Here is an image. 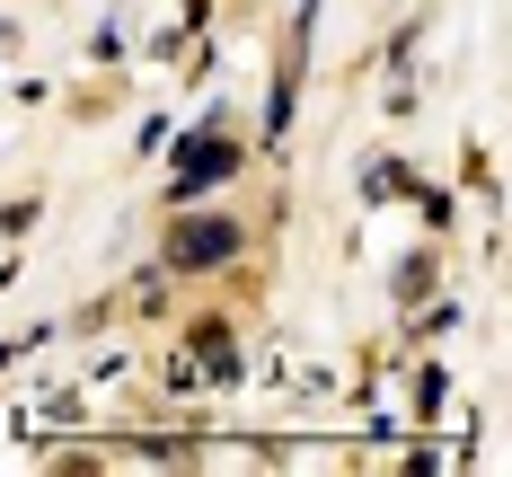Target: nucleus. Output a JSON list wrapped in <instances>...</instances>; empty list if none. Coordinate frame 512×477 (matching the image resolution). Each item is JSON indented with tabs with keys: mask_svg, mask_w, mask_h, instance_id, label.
I'll use <instances>...</instances> for the list:
<instances>
[{
	"mask_svg": "<svg viewBox=\"0 0 512 477\" xmlns=\"http://www.w3.org/2000/svg\"><path fill=\"white\" fill-rule=\"evenodd\" d=\"M248 248L230 212H204V221H168V274H212Z\"/></svg>",
	"mask_w": 512,
	"mask_h": 477,
	"instance_id": "f257e3e1",
	"label": "nucleus"
},
{
	"mask_svg": "<svg viewBox=\"0 0 512 477\" xmlns=\"http://www.w3.org/2000/svg\"><path fill=\"white\" fill-rule=\"evenodd\" d=\"M221 177H239V142L230 133H195V142H177V177H168V195L186 204V195H204Z\"/></svg>",
	"mask_w": 512,
	"mask_h": 477,
	"instance_id": "f03ea898",
	"label": "nucleus"
},
{
	"mask_svg": "<svg viewBox=\"0 0 512 477\" xmlns=\"http://www.w3.org/2000/svg\"><path fill=\"white\" fill-rule=\"evenodd\" d=\"M424 283H433V257H407V265H398V301H415Z\"/></svg>",
	"mask_w": 512,
	"mask_h": 477,
	"instance_id": "7ed1b4c3",
	"label": "nucleus"
}]
</instances>
